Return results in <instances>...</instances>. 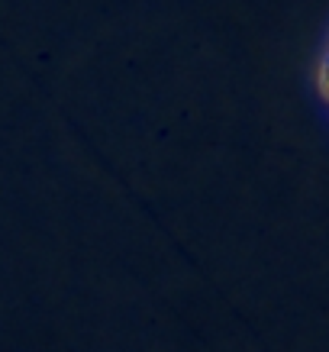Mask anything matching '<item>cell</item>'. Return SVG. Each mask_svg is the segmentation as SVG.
I'll return each mask as SVG.
<instances>
[{"instance_id":"1","label":"cell","mask_w":329,"mask_h":352,"mask_svg":"<svg viewBox=\"0 0 329 352\" xmlns=\"http://www.w3.org/2000/svg\"><path fill=\"white\" fill-rule=\"evenodd\" d=\"M323 85H326V91H329V58L323 62Z\"/></svg>"}]
</instances>
